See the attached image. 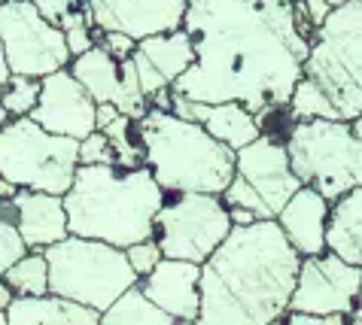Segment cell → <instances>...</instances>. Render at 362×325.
I'll use <instances>...</instances> for the list:
<instances>
[{
	"mask_svg": "<svg viewBox=\"0 0 362 325\" xmlns=\"http://www.w3.org/2000/svg\"><path fill=\"white\" fill-rule=\"evenodd\" d=\"M183 30L195 64L170 91L198 104L235 100L262 119L286 107L305 76L310 40L293 0H189Z\"/></svg>",
	"mask_w": 362,
	"mask_h": 325,
	"instance_id": "obj_1",
	"label": "cell"
},
{
	"mask_svg": "<svg viewBox=\"0 0 362 325\" xmlns=\"http://www.w3.org/2000/svg\"><path fill=\"white\" fill-rule=\"evenodd\" d=\"M301 256L289 247L277 219L231 228L201 265L198 325H271L289 310Z\"/></svg>",
	"mask_w": 362,
	"mask_h": 325,
	"instance_id": "obj_2",
	"label": "cell"
},
{
	"mask_svg": "<svg viewBox=\"0 0 362 325\" xmlns=\"http://www.w3.org/2000/svg\"><path fill=\"white\" fill-rule=\"evenodd\" d=\"M168 191L149 167L122 170L116 165H79L64 195L67 228L74 237L104 240L128 249L156 235V216Z\"/></svg>",
	"mask_w": 362,
	"mask_h": 325,
	"instance_id": "obj_3",
	"label": "cell"
},
{
	"mask_svg": "<svg viewBox=\"0 0 362 325\" xmlns=\"http://www.w3.org/2000/svg\"><path fill=\"white\" fill-rule=\"evenodd\" d=\"M137 134L146 167L168 195H223L235 177V149L214 140L198 122L149 107V113L137 119Z\"/></svg>",
	"mask_w": 362,
	"mask_h": 325,
	"instance_id": "obj_4",
	"label": "cell"
},
{
	"mask_svg": "<svg viewBox=\"0 0 362 325\" xmlns=\"http://www.w3.org/2000/svg\"><path fill=\"white\" fill-rule=\"evenodd\" d=\"M49 261V292L58 298L76 301L98 313L134 289L140 277L134 273L125 249L110 247L104 240L64 237L62 243L46 249Z\"/></svg>",
	"mask_w": 362,
	"mask_h": 325,
	"instance_id": "obj_5",
	"label": "cell"
},
{
	"mask_svg": "<svg viewBox=\"0 0 362 325\" xmlns=\"http://www.w3.org/2000/svg\"><path fill=\"white\" fill-rule=\"evenodd\" d=\"M284 143L301 186L317 189L332 204L362 186V140L354 137L350 122H293Z\"/></svg>",
	"mask_w": 362,
	"mask_h": 325,
	"instance_id": "obj_6",
	"label": "cell"
},
{
	"mask_svg": "<svg viewBox=\"0 0 362 325\" xmlns=\"http://www.w3.org/2000/svg\"><path fill=\"white\" fill-rule=\"evenodd\" d=\"M305 76L323 88L341 122H354L362 113V0L332 9L310 40Z\"/></svg>",
	"mask_w": 362,
	"mask_h": 325,
	"instance_id": "obj_7",
	"label": "cell"
},
{
	"mask_svg": "<svg viewBox=\"0 0 362 325\" xmlns=\"http://www.w3.org/2000/svg\"><path fill=\"white\" fill-rule=\"evenodd\" d=\"M79 170V140L49 134L31 116L0 128V177L16 189L67 195Z\"/></svg>",
	"mask_w": 362,
	"mask_h": 325,
	"instance_id": "obj_8",
	"label": "cell"
},
{
	"mask_svg": "<svg viewBox=\"0 0 362 325\" xmlns=\"http://www.w3.org/2000/svg\"><path fill=\"white\" fill-rule=\"evenodd\" d=\"M231 213L223 195L207 191H180L168 195L162 210L156 216V240L162 247L165 259L180 261H204L223 247L231 235Z\"/></svg>",
	"mask_w": 362,
	"mask_h": 325,
	"instance_id": "obj_9",
	"label": "cell"
},
{
	"mask_svg": "<svg viewBox=\"0 0 362 325\" xmlns=\"http://www.w3.org/2000/svg\"><path fill=\"white\" fill-rule=\"evenodd\" d=\"M298 189L301 179L289 165L284 137L262 134L235 152V177L223 191V201L228 207L256 213V219H277Z\"/></svg>",
	"mask_w": 362,
	"mask_h": 325,
	"instance_id": "obj_10",
	"label": "cell"
},
{
	"mask_svg": "<svg viewBox=\"0 0 362 325\" xmlns=\"http://www.w3.org/2000/svg\"><path fill=\"white\" fill-rule=\"evenodd\" d=\"M0 43L9 61V73L43 79L70 67L64 30L49 25L37 13L34 0H4L0 4Z\"/></svg>",
	"mask_w": 362,
	"mask_h": 325,
	"instance_id": "obj_11",
	"label": "cell"
},
{
	"mask_svg": "<svg viewBox=\"0 0 362 325\" xmlns=\"http://www.w3.org/2000/svg\"><path fill=\"white\" fill-rule=\"evenodd\" d=\"M359 292L362 268L350 265L335 252H323V256L301 259L289 310L314 313V317H350L356 310Z\"/></svg>",
	"mask_w": 362,
	"mask_h": 325,
	"instance_id": "obj_12",
	"label": "cell"
},
{
	"mask_svg": "<svg viewBox=\"0 0 362 325\" xmlns=\"http://www.w3.org/2000/svg\"><path fill=\"white\" fill-rule=\"evenodd\" d=\"M95 116H98V104L67 67L43 76L40 100L31 113V119L40 128H46L49 134L58 137L86 140L92 131H98Z\"/></svg>",
	"mask_w": 362,
	"mask_h": 325,
	"instance_id": "obj_13",
	"label": "cell"
},
{
	"mask_svg": "<svg viewBox=\"0 0 362 325\" xmlns=\"http://www.w3.org/2000/svg\"><path fill=\"white\" fill-rule=\"evenodd\" d=\"M83 6L98 30H119L140 43L183 28L189 0H83Z\"/></svg>",
	"mask_w": 362,
	"mask_h": 325,
	"instance_id": "obj_14",
	"label": "cell"
},
{
	"mask_svg": "<svg viewBox=\"0 0 362 325\" xmlns=\"http://www.w3.org/2000/svg\"><path fill=\"white\" fill-rule=\"evenodd\" d=\"M132 61H134L140 88H144V95L153 100L158 91L174 88L177 79L195 64L192 37H189L183 28L170 30V34L146 37L137 43Z\"/></svg>",
	"mask_w": 362,
	"mask_h": 325,
	"instance_id": "obj_15",
	"label": "cell"
},
{
	"mask_svg": "<svg viewBox=\"0 0 362 325\" xmlns=\"http://www.w3.org/2000/svg\"><path fill=\"white\" fill-rule=\"evenodd\" d=\"M140 292L165 313L186 322H198L201 313V265L180 259H162L153 273L137 283Z\"/></svg>",
	"mask_w": 362,
	"mask_h": 325,
	"instance_id": "obj_16",
	"label": "cell"
},
{
	"mask_svg": "<svg viewBox=\"0 0 362 325\" xmlns=\"http://www.w3.org/2000/svg\"><path fill=\"white\" fill-rule=\"evenodd\" d=\"M170 95H174V91H170ZM170 113L180 116V119L198 122L210 137L219 140V143H226L235 152L250 146L253 140H259L265 134L262 122H259V116L253 110H247L244 104H235V100H228V104H198V100L174 95L170 98Z\"/></svg>",
	"mask_w": 362,
	"mask_h": 325,
	"instance_id": "obj_17",
	"label": "cell"
},
{
	"mask_svg": "<svg viewBox=\"0 0 362 325\" xmlns=\"http://www.w3.org/2000/svg\"><path fill=\"white\" fill-rule=\"evenodd\" d=\"M329 213H332V201H326L310 186H301L296 195L286 201V207L277 213L280 231L286 235L289 247H293L301 259L329 252V247H326Z\"/></svg>",
	"mask_w": 362,
	"mask_h": 325,
	"instance_id": "obj_18",
	"label": "cell"
},
{
	"mask_svg": "<svg viewBox=\"0 0 362 325\" xmlns=\"http://www.w3.org/2000/svg\"><path fill=\"white\" fill-rule=\"evenodd\" d=\"M13 210H16V228L28 249L46 252L49 247H55V243L70 237L67 210H64L62 195L18 189L13 195Z\"/></svg>",
	"mask_w": 362,
	"mask_h": 325,
	"instance_id": "obj_19",
	"label": "cell"
},
{
	"mask_svg": "<svg viewBox=\"0 0 362 325\" xmlns=\"http://www.w3.org/2000/svg\"><path fill=\"white\" fill-rule=\"evenodd\" d=\"M6 317L9 325H100L98 310L58 298L52 292L40 298H13Z\"/></svg>",
	"mask_w": 362,
	"mask_h": 325,
	"instance_id": "obj_20",
	"label": "cell"
},
{
	"mask_svg": "<svg viewBox=\"0 0 362 325\" xmlns=\"http://www.w3.org/2000/svg\"><path fill=\"white\" fill-rule=\"evenodd\" d=\"M67 70L92 95L95 104H113L119 110V104H122V64L107 49H88L86 55L70 61Z\"/></svg>",
	"mask_w": 362,
	"mask_h": 325,
	"instance_id": "obj_21",
	"label": "cell"
},
{
	"mask_svg": "<svg viewBox=\"0 0 362 325\" xmlns=\"http://www.w3.org/2000/svg\"><path fill=\"white\" fill-rule=\"evenodd\" d=\"M326 247L350 265L362 268V186L332 204Z\"/></svg>",
	"mask_w": 362,
	"mask_h": 325,
	"instance_id": "obj_22",
	"label": "cell"
},
{
	"mask_svg": "<svg viewBox=\"0 0 362 325\" xmlns=\"http://www.w3.org/2000/svg\"><path fill=\"white\" fill-rule=\"evenodd\" d=\"M100 325H198V322H186L165 313L162 307H156L149 301L140 286L128 289L122 298H119L113 307L100 313Z\"/></svg>",
	"mask_w": 362,
	"mask_h": 325,
	"instance_id": "obj_23",
	"label": "cell"
},
{
	"mask_svg": "<svg viewBox=\"0 0 362 325\" xmlns=\"http://www.w3.org/2000/svg\"><path fill=\"white\" fill-rule=\"evenodd\" d=\"M6 286L13 289L16 298H40L49 295V261L46 252L28 249L13 268L4 273Z\"/></svg>",
	"mask_w": 362,
	"mask_h": 325,
	"instance_id": "obj_24",
	"label": "cell"
},
{
	"mask_svg": "<svg viewBox=\"0 0 362 325\" xmlns=\"http://www.w3.org/2000/svg\"><path fill=\"white\" fill-rule=\"evenodd\" d=\"M289 119L293 122H310V119H338L335 107H332V100L323 95V88H320L314 79L301 76L296 88H293V98H289Z\"/></svg>",
	"mask_w": 362,
	"mask_h": 325,
	"instance_id": "obj_25",
	"label": "cell"
},
{
	"mask_svg": "<svg viewBox=\"0 0 362 325\" xmlns=\"http://www.w3.org/2000/svg\"><path fill=\"white\" fill-rule=\"evenodd\" d=\"M104 134L110 137V143H113L116 167H122V170L146 167L144 146H140V134H137V122L132 116H119L116 122H110L104 128Z\"/></svg>",
	"mask_w": 362,
	"mask_h": 325,
	"instance_id": "obj_26",
	"label": "cell"
},
{
	"mask_svg": "<svg viewBox=\"0 0 362 325\" xmlns=\"http://www.w3.org/2000/svg\"><path fill=\"white\" fill-rule=\"evenodd\" d=\"M40 88H43V79H34V76H18L13 73L0 85V104H4L6 116L9 119H22V116H31L37 100H40Z\"/></svg>",
	"mask_w": 362,
	"mask_h": 325,
	"instance_id": "obj_27",
	"label": "cell"
},
{
	"mask_svg": "<svg viewBox=\"0 0 362 325\" xmlns=\"http://www.w3.org/2000/svg\"><path fill=\"white\" fill-rule=\"evenodd\" d=\"M28 252L22 235L16 228V210H13V198L0 201V277L16 265Z\"/></svg>",
	"mask_w": 362,
	"mask_h": 325,
	"instance_id": "obj_28",
	"label": "cell"
},
{
	"mask_svg": "<svg viewBox=\"0 0 362 325\" xmlns=\"http://www.w3.org/2000/svg\"><path fill=\"white\" fill-rule=\"evenodd\" d=\"M64 30V40H67V49H70V55L79 58V55H86L88 49H95L98 46V37H95V25H92V18H88L86 13V6L83 9H76V13H70L62 25H58Z\"/></svg>",
	"mask_w": 362,
	"mask_h": 325,
	"instance_id": "obj_29",
	"label": "cell"
},
{
	"mask_svg": "<svg viewBox=\"0 0 362 325\" xmlns=\"http://www.w3.org/2000/svg\"><path fill=\"white\" fill-rule=\"evenodd\" d=\"M79 165H116L113 143L104 131H92L86 140H79Z\"/></svg>",
	"mask_w": 362,
	"mask_h": 325,
	"instance_id": "obj_30",
	"label": "cell"
},
{
	"mask_svg": "<svg viewBox=\"0 0 362 325\" xmlns=\"http://www.w3.org/2000/svg\"><path fill=\"white\" fill-rule=\"evenodd\" d=\"M125 256H128V261H132L134 273L144 280L146 273L156 271V265L165 259V252H162V247H158L156 237H149V240H140V243H134V247H128Z\"/></svg>",
	"mask_w": 362,
	"mask_h": 325,
	"instance_id": "obj_31",
	"label": "cell"
},
{
	"mask_svg": "<svg viewBox=\"0 0 362 325\" xmlns=\"http://www.w3.org/2000/svg\"><path fill=\"white\" fill-rule=\"evenodd\" d=\"M98 46L107 49V52L113 55L119 64H122V61H128L134 55L137 40H132L128 34H119V30H98Z\"/></svg>",
	"mask_w": 362,
	"mask_h": 325,
	"instance_id": "obj_32",
	"label": "cell"
},
{
	"mask_svg": "<svg viewBox=\"0 0 362 325\" xmlns=\"http://www.w3.org/2000/svg\"><path fill=\"white\" fill-rule=\"evenodd\" d=\"M34 6L49 25H62L70 13L83 9V0H34Z\"/></svg>",
	"mask_w": 362,
	"mask_h": 325,
	"instance_id": "obj_33",
	"label": "cell"
},
{
	"mask_svg": "<svg viewBox=\"0 0 362 325\" xmlns=\"http://www.w3.org/2000/svg\"><path fill=\"white\" fill-rule=\"evenodd\" d=\"M286 325H347V317H314V313H293L284 317Z\"/></svg>",
	"mask_w": 362,
	"mask_h": 325,
	"instance_id": "obj_34",
	"label": "cell"
},
{
	"mask_svg": "<svg viewBox=\"0 0 362 325\" xmlns=\"http://www.w3.org/2000/svg\"><path fill=\"white\" fill-rule=\"evenodd\" d=\"M301 6H305V16H308V22L314 25V30L323 28L326 18L332 16V6L326 0H301Z\"/></svg>",
	"mask_w": 362,
	"mask_h": 325,
	"instance_id": "obj_35",
	"label": "cell"
},
{
	"mask_svg": "<svg viewBox=\"0 0 362 325\" xmlns=\"http://www.w3.org/2000/svg\"><path fill=\"white\" fill-rule=\"evenodd\" d=\"M119 116H122V113H119V110H116L113 104H98V116H95L98 131H104V128L110 125V122H116Z\"/></svg>",
	"mask_w": 362,
	"mask_h": 325,
	"instance_id": "obj_36",
	"label": "cell"
},
{
	"mask_svg": "<svg viewBox=\"0 0 362 325\" xmlns=\"http://www.w3.org/2000/svg\"><path fill=\"white\" fill-rule=\"evenodd\" d=\"M228 213H231V225H235V228H247V225H253V222H259L256 213L240 210V207H228Z\"/></svg>",
	"mask_w": 362,
	"mask_h": 325,
	"instance_id": "obj_37",
	"label": "cell"
},
{
	"mask_svg": "<svg viewBox=\"0 0 362 325\" xmlns=\"http://www.w3.org/2000/svg\"><path fill=\"white\" fill-rule=\"evenodd\" d=\"M13 289H9L6 286V280L4 277H0V310H9V304H13Z\"/></svg>",
	"mask_w": 362,
	"mask_h": 325,
	"instance_id": "obj_38",
	"label": "cell"
},
{
	"mask_svg": "<svg viewBox=\"0 0 362 325\" xmlns=\"http://www.w3.org/2000/svg\"><path fill=\"white\" fill-rule=\"evenodd\" d=\"M9 76L13 73H9V61H6V52H4V43H0V85H4Z\"/></svg>",
	"mask_w": 362,
	"mask_h": 325,
	"instance_id": "obj_39",
	"label": "cell"
},
{
	"mask_svg": "<svg viewBox=\"0 0 362 325\" xmlns=\"http://www.w3.org/2000/svg\"><path fill=\"white\" fill-rule=\"evenodd\" d=\"M347 325H362V292H359V301H356V310L347 317Z\"/></svg>",
	"mask_w": 362,
	"mask_h": 325,
	"instance_id": "obj_40",
	"label": "cell"
},
{
	"mask_svg": "<svg viewBox=\"0 0 362 325\" xmlns=\"http://www.w3.org/2000/svg\"><path fill=\"white\" fill-rule=\"evenodd\" d=\"M350 128H354V137H356V140H362V113H359L354 122H350Z\"/></svg>",
	"mask_w": 362,
	"mask_h": 325,
	"instance_id": "obj_41",
	"label": "cell"
},
{
	"mask_svg": "<svg viewBox=\"0 0 362 325\" xmlns=\"http://www.w3.org/2000/svg\"><path fill=\"white\" fill-rule=\"evenodd\" d=\"M6 119H9V116H6V110H4V104H0V128H4V125H6Z\"/></svg>",
	"mask_w": 362,
	"mask_h": 325,
	"instance_id": "obj_42",
	"label": "cell"
},
{
	"mask_svg": "<svg viewBox=\"0 0 362 325\" xmlns=\"http://www.w3.org/2000/svg\"><path fill=\"white\" fill-rule=\"evenodd\" d=\"M326 4H329V6H332V9H338V6H341V4H347V0H326Z\"/></svg>",
	"mask_w": 362,
	"mask_h": 325,
	"instance_id": "obj_43",
	"label": "cell"
},
{
	"mask_svg": "<svg viewBox=\"0 0 362 325\" xmlns=\"http://www.w3.org/2000/svg\"><path fill=\"white\" fill-rule=\"evenodd\" d=\"M0 325H9V317H6V310H0Z\"/></svg>",
	"mask_w": 362,
	"mask_h": 325,
	"instance_id": "obj_44",
	"label": "cell"
},
{
	"mask_svg": "<svg viewBox=\"0 0 362 325\" xmlns=\"http://www.w3.org/2000/svg\"><path fill=\"white\" fill-rule=\"evenodd\" d=\"M271 325H286V322H284V319H280V322H271Z\"/></svg>",
	"mask_w": 362,
	"mask_h": 325,
	"instance_id": "obj_45",
	"label": "cell"
},
{
	"mask_svg": "<svg viewBox=\"0 0 362 325\" xmlns=\"http://www.w3.org/2000/svg\"><path fill=\"white\" fill-rule=\"evenodd\" d=\"M293 4H301V0H293Z\"/></svg>",
	"mask_w": 362,
	"mask_h": 325,
	"instance_id": "obj_46",
	"label": "cell"
},
{
	"mask_svg": "<svg viewBox=\"0 0 362 325\" xmlns=\"http://www.w3.org/2000/svg\"><path fill=\"white\" fill-rule=\"evenodd\" d=\"M0 4H4V0H0Z\"/></svg>",
	"mask_w": 362,
	"mask_h": 325,
	"instance_id": "obj_47",
	"label": "cell"
}]
</instances>
